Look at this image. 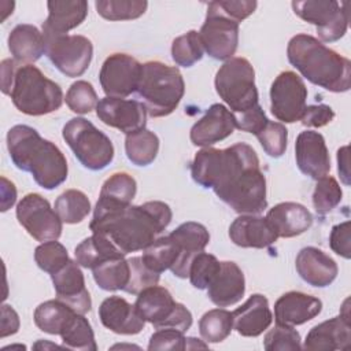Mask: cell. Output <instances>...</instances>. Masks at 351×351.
Wrapping results in <instances>:
<instances>
[{
  "label": "cell",
  "instance_id": "6da1fadb",
  "mask_svg": "<svg viewBox=\"0 0 351 351\" xmlns=\"http://www.w3.org/2000/svg\"><path fill=\"white\" fill-rule=\"evenodd\" d=\"M191 176L237 214L259 215L267 207L266 177L256 152L245 143L200 149L191 163Z\"/></svg>",
  "mask_w": 351,
  "mask_h": 351
},
{
  "label": "cell",
  "instance_id": "7a4b0ae2",
  "mask_svg": "<svg viewBox=\"0 0 351 351\" xmlns=\"http://www.w3.org/2000/svg\"><path fill=\"white\" fill-rule=\"evenodd\" d=\"M171 208L160 200L140 206L99 208L95 207L90 221L92 233L108 237L123 255L145 250L170 225Z\"/></svg>",
  "mask_w": 351,
  "mask_h": 351
},
{
  "label": "cell",
  "instance_id": "3957f363",
  "mask_svg": "<svg viewBox=\"0 0 351 351\" xmlns=\"http://www.w3.org/2000/svg\"><path fill=\"white\" fill-rule=\"evenodd\" d=\"M7 149L12 163L32 174L37 185L52 191L67 178L66 156L49 140L27 125H15L7 133Z\"/></svg>",
  "mask_w": 351,
  "mask_h": 351
},
{
  "label": "cell",
  "instance_id": "277c9868",
  "mask_svg": "<svg viewBox=\"0 0 351 351\" xmlns=\"http://www.w3.org/2000/svg\"><path fill=\"white\" fill-rule=\"evenodd\" d=\"M289 63L311 84L329 92L351 86V62L310 34L293 36L287 47Z\"/></svg>",
  "mask_w": 351,
  "mask_h": 351
},
{
  "label": "cell",
  "instance_id": "5b68a950",
  "mask_svg": "<svg viewBox=\"0 0 351 351\" xmlns=\"http://www.w3.org/2000/svg\"><path fill=\"white\" fill-rule=\"evenodd\" d=\"M1 92L8 95L21 112L32 117L51 114L63 103L62 88L33 64L14 59L1 62Z\"/></svg>",
  "mask_w": 351,
  "mask_h": 351
},
{
  "label": "cell",
  "instance_id": "8992f818",
  "mask_svg": "<svg viewBox=\"0 0 351 351\" xmlns=\"http://www.w3.org/2000/svg\"><path fill=\"white\" fill-rule=\"evenodd\" d=\"M137 93L149 117H167L178 107L185 82L177 67L151 60L141 66Z\"/></svg>",
  "mask_w": 351,
  "mask_h": 351
},
{
  "label": "cell",
  "instance_id": "52a82bcc",
  "mask_svg": "<svg viewBox=\"0 0 351 351\" xmlns=\"http://www.w3.org/2000/svg\"><path fill=\"white\" fill-rule=\"evenodd\" d=\"M218 96L228 104L230 112L241 114L258 106L255 70L245 58H230L217 71L214 80Z\"/></svg>",
  "mask_w": 351,
  "mask_h": 351
},
{
  "label": "cell",
  "instance_id": "ba28073f",
  "mask_svg": "<svg viewBox=\"0 0 351 351\" xmlns=\"http://www.w3.org/2000/svg\"><path fill=\"white\" fill-rule=\"evenodd\" d=\"M62 136L78 162L88 170H103L114 159L110 137L85 118H71L63 126Z\"/></svg>",
  "mask_w": 351,
  "mask_h": 351
},
{
  "label": "cell",
  "instance_id": "9c48e42d",
  "mask_svg": "<svg viewBox=\"0 0 351 351\" xmlns=\"http://www.w3.org/2000/svg\"><path fill=\"white\" fill-rule=\"evenodd\" d=\"M134 306L144 321L152 324L155 329L170 328L185 333L192 325L191 311L176 302L169 289L158 284L137 293Z\"/></svg>",
  "mask_w": 351,
  "mask_h": 351
},
{
  "label": "cell",
  "instance_id": "30bf717a",
  "mask_svg": "<svg viewBox=\"0 0 351 351\" xmlns=\"http://www.w3.org/2000/svg\"><path fill=\"white\" fill-rule=\"evenodd\" d=\"M293 12L317 29L318 37L325 43L340 40L348 27V1L304 0L291 3Z\"/></svg>",
  "mask_w": 351,
  "mask_h": 351
},
{
  "label": "cell",
  "instance_id": "8fae6325",
  "mask_svg": "<svg viewBox=\"0 0 351 351\" xmlns=\"http://www.w3.org/2000/svg\"><path fill=\"white\" fill-rule=\"evenodd\" d=\"M45 53L62 74L74 78L88 70L93 45L88 37L80 34L49 36L45 37Z\"/></svg>",
  "mask_w": 351,
  "mask_h": 351
},
{
  "label": "cell",
  "instance_id": "7c38bea8",
  "mask_svg": "<svg viewBox=\"0 0 351 351\" xmlns=\"http://www.w3.org/2000/svg\"><path fill=\"white\" fill-rule=\"evenodd\" d=\"M204 52L215 60H229L239 44V22L221 12L214 1L208 3L204 23L199 30Z\"/></svg>",
  "mask_w": 351,
  "mask_h": 351
},
{
  "label": "cell",
  "instance_id": "4fadbf2b",
  "mask_svg": "<svg viewBox=\"0 0 351 351\" xmlns=\"http://www.w3.org/2000/svg\"><path fill=\"white\" fill-rule=\"evenodd\" d=\"M16 219L37 241L58 240L62 234V219L49 202L38 193L25 195L16 206Z\"/></svg>",
  "mask_w": 351,
  "mask_h": 351
},
{
  "label": "cell",
  "instance_id": "5bb4252c",
  "mask_svg": "<svg viewBox=\"0 0 351 351\" xmlns=\"http://www.w3.org/2000/svg\"><path fill=\"white\" fill-rule=\"evenodd\" d=\"M307 100V88L293 71L280 73L270 86V111L281 122L300 121Z\"/></svg>",
  "mask_w": 351,
  "mask_h": 351
},
{
  "label": "cell",
  "instance_id": "9a60e30c",
  "mask_svg": "<svg viewBox=\"0 0 351 351\" xmlns=\"http://www.w3.org/2000/svg\"><path fill=\"white\" fill-rule=\"evenodd\" d=\"M141 63L128 53H112L101 64L99 81L107 97L123 99L137 92Z\"/></svg>",
  "mask_w": 351,
  "mask_h": 351
},
{
  "label": "cell",
  "instance_id": "2e32d148",
  "mask_svg": "<svg viewBox=\"0 0 351 351\" xmlns=\"http://www.w3.org/2000/svg\"><path fill=\"white\" fill-rule=\"evenodd\" d=\"M97 118L107 126L115 128L125 134L145 128L147 110L141 101L117 97H104L96 106Z\"/></svg>",
  "mask_w": 351,
  "mask_h": 351
},
{
  "label": "cell",
  "instance_id": "e0dca14e",
  "mask_svg": "<svg viewBox=\"0 0 351 351\" xmlns=\"http://www.w3.org/2000/svg\"><path fill=\"white\" fill-rule=\"evenodd\" d=\"M348 299L343 304L340 315L326 319L310 329L302 348L313 351L348 350L351 344V324L348 314Z\"/></svg>",
  "mask_w": 351,
  "mask_h": 351
},
{
  "label": "cell",
  "instance_id": "ac0fdd59",
  "mask_svg": "<svg viewBox=\"0 0 351 351\" xmlns=\"http://www.w3.org/2000/svg\"><path fill=\"white\" fill-rule=\"evenodd\" d=\"M295 159L299 170L313 180H319L330 171V158L325 138L315 130H304L298 134Z\"/></svg>",
  "mask_w": 351,
  "mask_h": 351
},
{
  "label": "cell",
  "instance_id": "d6986e66",
  "mask_svg": "<svg viewBox=\"0 0 351 351\" xmlns=\"http://www.w3.org/2000/svg\"><path fill=\"white\" fill-rule=\"evenodd\" d=\"M51 280L56 299L62 300L80 314L85 315L90 311V295L85 287L84 273L77 261L70 259L59 271L51 274Z\"/></svg>",
  "mask_w": 351,
  "mask_h": 351
},
{
  "label": "cell",
  "instance_id": "ffe728a7",
  "mask_svg": "<svg viewBox=\"0 0 351 351\" xmlns=\"http://www.w3.org/2000/svg\"><path fill=\"white\" fill-rule=\"evenodd\" d=\"M234 129L236 121L233 112L223 104L215 103L192 126L189 137L193 145L207 148L229 137Z\"/></svg>",
  "mask_w": 351,
  "mask_h": 351
},
{
  "label": "cell",
  "instance_id": "44dd1931",
  "mask_svg": "<svg viewBox=\"0 0 351 351\" xmlns=\"http://www.w3.org/2000/svg\"><path fill=\"white\" fill-rule=\"evenodd\" d=\"M245 292L243 270L232 261L219 262V269L207 287L208 299L218 307H229L241 300Z\"/></svg>",
  "mask_w": 351,
  "mask_h": 351
},
{
  "label": "cell",
  "instance_id": "7402d4cb",
  "mask_svg": "<svg viewBox=\"0 0 351 351\" xmlns=\"http://www.w3.org/2000/svg\"><path fill=\"white\" fill-rule=\"evenodd\" d=\"M170 237L177 243L180 248V256L176 265L170 269L176 277L186 278L189 271V265L193 256L204 251L206 245L210 241V233L207 228L199 222L188 221L177 226Z\"/></svg>",
  "mask_w": 351,
  "mask_h": 351
},
{
  "label": "cell",
  "instance_id": "603a6c76",
  "mask_svg": "<svg viewBox=\"0 0 351 351\" xmlns=\"http://www.w3.org/2000/svg\"><path fill=\"white\" fill-rule=\"evenodd\" d=\"M99 318L103 326L117 335H137L145 325L136 306L117 295L108 296L101 302Z\"/></svg>",
  "mask_w": 351,
  "mask_h": 351
},
{
  "label": "cell",
  "instance_id": "cb8c5ba5",
  "mask_svg": "<svg viewBox=\"0 0 351 351\" xmlns=\"http://www.w3.org/2000/svg\"><path fill=\"white\" fill-rule=\"evenodd\" d=\"M295 267L304 282L317 288L330 285L339 273L337 263L317 247L302 248L296 255Z\"/></svg>",
  "mask_w": 351,
  "mask_h": 351
},
{
  "label": "cell",
  "instance_id": "d4e9b609",
  "mask_svg": "<svg viewBox=\"0 0 351 351\" xmlns=\"http://www.w3.org/2000/svg\"><path fill=\"white\" fill-rule=\"evenodd\" d=\"M322 310V302L311 295L289 291L281 295L274 304L276 324L296 326L315 318Z\"/></svg>",
  "mask_w": 351,
  "mask_h": 351
},
{
  "label": "cell",
  "instance_id": "484cf974",
  "mask_svg": "<svg viewBox=\"0 0 351 351\" xmlns=\"http://www.w3.org/2000/svg\"><path fill=\"white\" fill-rule=\"evenodd\" d=\"M233 328L244 337L262 335L273 322L269 300L261 293L251 295L240 307L232 311Z\"/></svg>",
  "mask_w": 351,
  "mask_h": 351
},
{
  "label": "cell",
  "instance_id": "4316f807",
  "mask_svg": "<svg viewBox=\"0 0 351 351\" xmlns=\"http://www.w3.org/2000/svg\"><path fill=\"white\" fill-rule=\"evenodd\" d=\"M48 16L43 23V34L63 36L80 26L88 15L85 0H49L47 3Z\"/></svg>",
  "mask_w": 351,
  "mask_h": 351
},
{
  "label": "cell",
  "instance_id": "83f0119b",
  "mask_svg": "<svg viewBox=\"0 0 351 351\" xmlns=\"http://www.w3.org/2000/svg\"><path fill=\"white\" fill-rule=\"evenodd\" d=\"M266 221L277 237H295L310 229L313 225L311 213L300 203L282 202L271 207L266 214Z\"/></svg>",
  "mask_w": 351,
  "mask_h": 351
},
{
  "label": "cell",
  "instance_id": "f1b7e54d",
  "mask_svg": "<svg viewBox=\"0 0 351 351\" xmlns=\"http://www.w3.org/2000/svg\"><path fill=\"white\" fill-rule=\"evenodd\" d=\"M229 237L241 248H266L277 241V236L265 217L243 214L229 226Z\"/></svg>",
  "mask_w": 351,
  "mask_h": 351
},
{
  "label": "cell",
  "instance_id": "f546056e",
  "mask_svg": "<svg viewBox=\"0 0 351 351\" xmlns=\"http://www.w3.org/2000/svg\"><path fill=\"white\" fill-rule=\"evenodd\" d=\"M8 49L19 64H30L45 53V37L36 26L16 25L8 34Z\"/></svg>",
  "mask_w": 351,
  "mask_h": 351
},
{
  "label": "cell",
  "instance_id": "4dcf8cb0",
  "mask_svg": "<svg viewBox=\"0 0 351 351\" xmlns=\"http://www.w3.org/2000/svg\"><path fill=\"white\" fill-rule=\"evenodd\" d=\"M74 255L77 263L85 269H95L108 259L125 256L108 237L99 233H92V236L84 239L75 247Z\"/></svg>",
  "mask_w": 351,
  "mask_h": 351
},
{
  "label": "cell",
  "instance_id": "1f68e13d",
  "mask_svg": "<svg viewBox=\"0 0 351 351\" xmlns=\"http://www.w3.org/2000/svg\"><path fill=\"white\" fill-rule=\"evenodd\" d=\"M137 192L136 180L128 173H114L101 185L99 200L95 207H123L129 206Z\"/></svg>",
  "mask_w": 351,
  "mask_h": 351
},
{
  "label": "cell",
  "instance_id": "d6a6232c",
  "mask_svg": "<svg viewBox=\"0 0 351 351\" xmlns=\"http://www.w3.org/2000/svg\"><path fill=\"white\" fill-rule=\"evenodd\" d=\"M74 313L77 311H74L70 306L59 299H53L38 304L34 310L33 318L40 330L48 335H60Z\"/></svg>",
  "mask_w": 351,
  "mask_h": 351
},
{
  "label": "cell",
  "instance_id": "836d02e7",
  "mask_svg": "<svg viewBox=\"0 0 351 351\" xmlns=\"http://www.w3.org/2000/svg\"><path fill=\"white\" fill-rule=\"evenodd\" d=\"M159 151V138L158 136L148 130L140 129L137 132L126 134L125 138V152L128 159L136 166H148L151 165Z\"/></svg>",
  "mask_w": 351,
  "mask_h": 351
},
{
  "label": "cell",
  "instance_id": "e575fe53",
  "mask_svg": "<svg viewBox=\"0 0 351 351\" xmlns=\"http://www.w3.org/2000/svg\"><path fill=\"white\" fill-rule=\"evenodd\" d=\"M143 261L144 263L154 271L162 273L165 270H170L180 256V248L177 243L167 236H160L155 239L145 250H143Z\"/></svg>",
  "mask_w": 351,
  "mask_h": 351
},
{
  "label": "cell",
  "instance_id": "d590c367",
  "mask_svg": "<svg viewBox=\"0 0 351 351\" xmlns=\"http://www.w3.org/2000/svg\"><path fill=\"white\" fill-rule=\"evenodd\" d=\"M92 271L95 282L104 291H123L130 278V266L125 256L108 259Z\"/></svg>",
  "mask_w": 351,
  "mask_h": 351
},
{
  "label": "cell",
  "instance_id": "8d00e7d4",
  "mask_svg": "<svg viewBox=\"0 0 351 351\" xmlns=\"http://www.w3.org/2000/svg\"><path fill=\"white\" fill-rule=\"evenodd\" d=\"M59 336L62 337L64 348L81 351L97 350L92 326L84 314L74 313Z\"/></svg>",
  "mask_w": 351,
  "mask_h": 351
},
{
  "label": "cell",
  "instance_id": "74e56055",
  "mask_svg": "<svg viewBox=\"0 0 351 351\" xmlns=\"http://www.w3.org/2000/svg\"><path fill=\"white\" fill-rule=\"evenodd\" d=\"M55 211L64 223H80L90 213L88 196L78 189H67L55 200Z\"/></svg>",
  "mask_w": 351,
  "mask_h": 351
},
{
  "label": "cell",
  "instance_id": "f35d334b",
  "mask_svg": "<svg viewBox=\"0 0 351 351\" xmlns=\"http://www.w3.org/2000/svg\"><path fill=\"white\" fill-rule=\"evenodd\" d=\"M233 329L232 313L225 308H213L204 313L199 321V332L206 343L223 341Z\"/></svg>",
  "mask_w": 351,
  "mask_h": 351
},
{
  "label": "cell",
  "instance_id": "ab89813d",
  "mask_svg": "<svg viewBox=\"0 0 351 351\" xmlns=\"http://www.w3.org/2000/svg\"><path fill=\"white\" fill-rule=\"evenodd\" d=\"M97 14L107 21H130L140 18L148 7L145 0H97Z\"/></svg>",
  "mask_w": 351,
  "mask_h": 351
},
{
  "label": "cell",
  "instance_id": "60d3db41",
  "mask_svg": "<svg viewBox=\"0 0 351 351\" xmlns=\"http://www.w3.org/2000/svg\"><path fill=\"white\" fill-rule=\"evenodd\" d=\"M203 52L204 49L199 37V32L196 30H189L173 40L171 58L178 66H193L203 58Z\"/></svg>",
  "mask_w": 351,
  "mask_h": 351
},
{
  "label": "cell",
  "instance_id": "b9f144b4",
  "mask_svg": "<svg viewBox=\"0 0 351 351\" xmlns=\"http://www.w3.org/2000/svg\"><path fill=\"white\" fill-rule=\"evenodd\" d=\"M341 197L343 191L336 178L325 176L317 180L313 192V206L318 215L324 217L329 211H332L341 202Z\"/></svg>",
  "mask_w": 351,
  "mask_h": 351
},
{
  "label": "cell",
  "instance_id": "7bdbcfd3",
  "mask_svg": "<svg viewBox=\"0 0 351 351\" xmlns=\"http://www.w3.org/2000/svg\"><path fill=\"white\" fill-rule=\"evenodd\" d=\"M34 261L37 266L49 276L59 271L69 261L67 250L56 240L44 241L34 250Z\"/></svg>",
  "mask_w": 351,
  "mask_h": 351
},
{
  "label": "cell",
  "instance_id": "ee69618b",
  "mask_svg": "<svg viewBox=\"0 0 351 351\" xmlns=\"http://www.w3.org/2000/svg\"><path fill=\"white\" fill-rule=\"evenodd\" d=\"M66 104L75 114H89L97 106V95L90 82L80 80L70 85L66 93Z\"/></svg>",
  "mask_w": 351,
  "mask_h": 351
},
{
  "label": "cell",
  "instance_id": "f6af8a7d",
  "mask_svg": "<svg viewBox=\"0 0 351 351\" xmlns=\"http://www.w3.org/2000/svg\"><path fill=\"white\" fill-rule=\"evenodd\" d=\"M219 269V261L204 251L196 254L189 265L188 278L197 289H207L210 281Z\"/></svg>",
  "mask_w": 351,
  "mask_h": 351
},
{
  "label": "cell",
  "instance_id": "bcb514c9",
  "mask_svg": "<svg viewBox=\"0 0 351 351\" xmlns=\"http://www.w3.org/2000/svg\"><path fill=\"white\" fill-rule=\"evenodd\" d=\"M263 151L271 158H281L287 151L288 130L280 122L267 121L265 128L256 134Z\"/></svg>",
  "mask_w": 351,
  "mask_h": 351
},
{
  "label": "cell",
  "instance_id": "7dc6e473",
  "mask_svg": "<svg viewBox=\"0 0 351 351\" xmlns=\"http://www.w3.org/2000/svg\"><path fill=\"white\" fill-rule=\"evenodd\" d=\"M263 347L266 351H295L302 348L300 335L293 326L276 324L270 329L263 340Z\"/></svg>",
  "mask_w": 351,
  "mask_h": 351
},
{
  "label": "cell",
  "instance_id": "c3c4849f",
  "mask_svg": "<svg viewBox=\"0 0 351 351\" xmlns=\"http://www.w3.org/2000/svg\"><path fill=\"white\" fill-rule=\"evenodd\" d=\"M129 266H130V278L129 282L126 285V288L123 289L128 293L132 295H137L140 293L143 289L156 285L159 282L160 274L151 270L143 261L141 256H133L130 259H128Z\"/></svg>",
  "mask_w": 351,
  "mask_h": 351
},
{
  "label": "cell",
  "instance_id": "681fc988",
  "mask_svg": "<svg viewBox=\"0 0 351 351\" xmlns=\"http://www.w3.org/2000/svg\"><path fill=\"white\" fill-rule=\"evenodd\" d=\"M148 350H171V351H184L186 350V337L184 332L165 328L158 329L149 339Z\"/></svg>",
  "mask_w": 351,
  "mask_h": 351
},
{
  "label": "cell",
  "instance_id": "f907efd6",
  "mask_svg": "<svg viewBox=\"0 0 351 351\" xmlns=\"http://www.w3.org/2000/svg\"><path fill=\"white\" fill-rule=\"evenodd\" d=\"M233 115H234L237 129H240L241 132L252 133L255 136L265 128V125L269 121L265 111L262 110V107L259 104L245 112L233 114Z\"/></svg>",
  "mask_w": 351,
  "mask_h": 351
},
{
  "label": "cell",
  "instance_id": "816d5d0a",
  "mask_svg": "<svg viewBox=\"0 0 351 351\" xmlns=\"http://www.w3.org/2000/svg\"><path fill=\"white\" fill-rule=\"evenodd\" d=\"M214 4L221 12H223L226 16L236 22H241L243 19L248 18L258 5L255 0H219L214 1Z\"/></svg>",
  "mask_w": 351,
  "mask_h": 351
},
{
  "label": "cell",
  "instance_id": "f5cc1de1",
  "mask_svg": "<svg viewBox=\"0 0 351 351\" xmlns=\"http://www.w3.org/2000/svg\"><path fill=\"white\" fill-rule=\"evenodd\" d=\"M350 221H344L341 223H337L332 228L330 236H329V245L330 250L343 256L344 259L351 258V250H350Z\"/></svg>",
  "mask_w": 351,
  "mask_h": 351
},
{
  "label": "cell",
  "instance_id": "db71d44e",
  "mask_svg": "<svg viewBox=\"0 0 351 351\" xmlns=\"http://www.w3.org/2000/svg\"><path fill=\"white\" fill-rule=\"evenodd\" d=\"M333 118H335V111L332 110V107L326 104H313V106H306L300 121L304 126L321 128L332 122Z\"/></svg>",
  "mask_w": 351,
  "mask_h": 351
},
{
  "label": "cell",
  "instance_id": "11a10c76",
  "mask_svg": "<svg viewBox=\"0 0 351 351\" xmlns=\"http://www.w3.org/2000/svg\"><path fill=\"white\" fill-rule=\"evenodd\" d=\"M19 329V317L16 311L8 306L3 304L1 306V337L10 336L16 333Z\"/></svg>",
  "mask_w": 351,
  "mask_h": 351
},
{
  "label": "cell",
  "instance_id": "9f6ffc18",
  "mask_svg": "<svg viewBox=\"0 0 351 351\" xmlns=\"http://www.w3.org/2000/svg\"><path fill=\"white\" fill-rule=\"evenodd\" d=\"M337 170L344 185H350V166H348V145L337 151Z\"/></svg>",
  "mask_w": 351,
  "mask_h": 351
},
{
  "label": "cell",
  "instance_id": "6f0895ef",
  "mask_svg": "<svg viewBox=\"0 0 351 351\" xmlns=\"http://www.w3.org/2000/svg\"><path fill=\"white\" fill-rule=\"evenodd\" d=\"M1 211H7L16 200V189L5 177H1Z\"/></svg>",
  "mask_w": 351,
  "mask_h": 351
},
{
  "label": "cell",
  "instance_id": "680465c9",
  "mask_svg": "<svg viewBox=\"0 0 351 351\" xmlns=\"http://www.w3.org/2000/svg\"><path fill=\"white\" fill-rule=\"evenodd\" d=\"M195 348H208V344L195 337H186V350H195Z\"/></svg>",
  "mask_w": 351,
  "mask_h": 351
}]
</instances>
